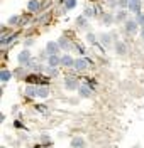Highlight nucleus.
Wrapping results in <instances>:
<instances>
[{
  "label": "nucleus",
  "mask_w": 144,
  "mask_h": 148,
  "mask_svg": "<svg viewBox=\"0 0 144 148\" xmlns=\"http://www.w3.org/2000/svg\"><path fill=\"white\" fill-rule=\"evenodd\" d=\"M24 81H26L27 86H48L49 77H44V76H39L38 73H34V74H27L24 77Z\"/></svg>",
  "instance_id": "1"
},
{
  "label": "nucleus",
  "mask_w": 144,
  "mask_h": 148,
  "mask_svg": "<svg viewBox=\"0 0 144 148\" xmlns=\"http://www.w3.org/2000/svg\"><path fill=\"white\" fill-rule=\"evenodd\" d=\"M73 69H75L77 73H86V71L93 69V64H92V61H90L88 57H77Z\"/></svg>",
  "instance_id": "2"
},
{
  "label": "nucleus",
  "mask_w": 144,
  "mask_h": 148,
  "mask_svg": "<svg viewBox=\"0 0 144 148\" xmlns=\"http://www.w3.org/2000/svg\"><path fill=\"white\" fill-rule=\"evenodd\" d=\"M83 15H85L88 20L90 18H93V17H102L104 14H102V9H100V5H86L85 10H83Z\"/></svg>",
  "instance_id": "3"
},
{
  "label": "nucleus",
  "mask_w": 144,
  "mask_h": 148,
  "mask_svg": "<svg viewBox=\"0 0 144 148\" xmlns=\"http://www.w3.org/2000/svg\"><path fill=\"white\" fill-rule=\"evenodd\" d=\"M139 24H137V20L136 18H129L127 22L124 24V32L127 36H136L137 32H139Z\"/></svg>",
  "instance_id": "4"
},
{
  "label": "nucleus",
  "mask_w": 144,
  "mask_h": 148,
  "mask_svg": "<svg viewBox=\"0 0 144 148\" xmlns=\"http://www.w3.org/2000/svg\"><path fill=\"white\" fill-rule=\"evenodd\" d=\"M31 61H32V54H31L29 49H24V51H20L19 54H17V62H19L22 67H27Z\"/></svg>",
  "instance_id": "5"
},
{
  "label": "nucleus",
  "mask_w": 144,
  "mask_h": 148,
  "mask_svg": "<svg viewBox=\"0 0 144 148\" xmlns=\"http://www.w3.org/2000/svg\"><path fill=\"white\" fill-rule=\"evenodd\" d=\"M65 89H68V91H78L80 89V81H78L77 77H73V76H66L65 77Z\"/></svg>",
  "instance_id": "6"
},
{
  "label": "nucleus",
  "mask_w": 144,
  "mask_h": 148,
  "mask_svg": "<svg viewBox=\"0 0 144 148\" xmlns=\"http://www.w3.org/2000/svg\"><path fill=\"white\" fill-rule=\"evenodd\" d=\"M114 34H110V32H102V34H98V39H100V46H104L105 49L114 44Z\"/></svg>",
  "instance_id": "7"
},
{
  "label": "nucleus",
  "mask_w": 144,
  "mask_h": 148,
  "mask_svg": "<svg viewBox=\"0 0 144 148\" xmlns=\"http://www.w3.org/2000/svg\"><path fill=\"white\" fill-rule=\"evenodd\" d=\"M127 10H129L134 17H139L141 14H144L143 12V0H134V2H131Z\"/></svg>",
  "instance_id": "8"
},
{
  "label": "nucleus",
  "mask_w": 144,
  "mask_h": 148,
  "mask_svg": "<svg viewBox=\"0 0 144 148\" xmlns=\"http://www.w3.org/2000/svg\"><path fill=\"white\" fill-rule=\"evenodd\" d=\"M58 44L61 47V51H65V54H70V52L75 49V44H73L70 39H66V37H59V39H58Z\"/></svg>",
  "instance_id": "9"
},
{
  "label": "nucleus",
  "mask_w": 144,
  "mask_h": 148,
  "mask_svg": "<svg viewBox=\"0 0 144 148\" xmlns=\"http://www.w3.org/2000/svg\"><path fill=\"white\" fill-rule=\"evenodd\" d=\"M44 49L49 56H59V52H61V47L58 44V40H48Z\"/></svg>",
  "instance_id": "10"
},
{
  "label": "nucleus",
  "mask_w": 144,
  "mask_h": 148,
  "mask_svg": "<svg viewBox=\"0 0 144 148\" xmlns=\"http://www.w3.org/2000/svg\"><path fill=\"white\" fill-rule=\"evenodd\" d=\"M17 34H5V36H0V46L2 47H9L12 46V44H15L17 42Z\"/></svg>",
  "instance_id": "11"
},
{
  "label": "nucleus",
  "mask_w": 144,
  "mask_h": 148,
  "mask_svg": "<svg viewBox=\"0 0 144 148\" xmlns=\"http://www.w3.org/2000/svg\"><path fill=\"white\" fill-rule=\"evenodd\" d=\"M75 57L71 54H63L61 56V67H66V69H73L75 67Z\"/></svg>",
  "instance_id": "12"
},
{
  "label": "nucleus",
  "mask_w": 144,
  "mask_h": 148,
  "mask_svg": "<svg viewBox=\"0 0 144 148\" xmlns=\"http://www.w3.org/2000/svg\"><path fill=\"white\" fill-rule=\"evenodd\" d=\"M27 10L31 14H38L42 10V2L41 0H27Z\"/></svg>",
  "instance_id": "13"
},
{
  "label": "nucleus",
  "mask_w": 144,
  "mask_h": 148,
  "mask_svg": "<svg viewBox=\"0 0 144 148\" xmlns=\"http://www.w3.org/2000/svg\"><path fill=\"white\" fill-rule=\"evenodd\" d=\"M115 14V22H117V24H122V22H127V20H129V14H131V12H129V10H124V9H119L117 10V12H114Z\"/></svg>",
  "instance_id": "14"
},
{
  "label": "nucleus",
  "mask_w": 144,
  "mask_h": 148,
  "mask_svg": "<svg viewBox=\"0 0 144 148\" xmlns=\"http://www.w3.org/2000/svg\"><path fill=\"white\" fill-rule=\"evenodd\" d=\"M71 148H86V141L83 136H73L71 138V143H70Z\"/></svg>",
  "instance_id": "15"
},
{
  "label": "nucleus",
  "mask_w": 144,
  "mask_h": 148,
  "mask_svg": "<svg viewBox=\"0 0 144 148\" xmlns=\"http://www.w3.org/2000/svg\"><path fill=\"white\" fill-rule=\"evenodd\" d=\"M78 94H80V98H92V94H93V89H92V88H88L86 84L81 83L80 89H78Z\"/></svg>",
  "instance_id": "16"
},
{
  "label": "nucleus",
  "mask_w": 144,
  "mask_h": 148,
  "mask_svg": "<svg viewBox=\"0 0 144 148\" xmlns=\"http://www.w3.org/2000/svg\"><path fill=\"white\" fill-rule=\"evenodd\" d=\"M77 27L78 29H83V30H88V27H90V22H88V18H86L83 14L77 17Z\"/></svg>",
  "instance_id": "17"
},
{
  "label": "nucleus",
  "mask_w": 144,
  "mask_h": 148,
  "mask_svg": "<svg viewBox=\"0 0 144 148\" xmlns=\"http://www.w3.org/2000/svg\"><path fill=\"white\" fill-rule=\"evenodd\" d=\"M22 24H24V18L20 15H12L7 20V25H12V27H22Z\"/></svg>",
  "instance_id": "18"
},
{
  "label": "nucleus",
  "mask_w": 144,
  "mask_h": 148,
  "mask_svg": "<svg viewBox=\"0 0 144 148\" xmlns=\"http://www.w3.org/2000/svg\"><path fill=\"white\" fill-rule=\"evenodd\" d=\"M115 22V14L114 12H105L104 15H102V24L104 25H112Z\"/></svg>",
  "instance_id": "19"
},
{
  "label": "nucleus",
  "mask_w": 144,
  "mask_h": 148,
  "mask_svg": "<svg viewBox=\"0 0 144 148\" xmlns=\"http://www.w3.org/2000/svg\"><path fill=\"white\" fill-rule=\"evenodd\" d=\"M46 66H49V67H56V69L61 67V56H49Z\"/></svg>",
  "instance_id": "20"
},
{
  "label": "nucleus",
  "mask_w": 144,
  "mask_h": 148,
  "mask_svg": "<svg viewBox=\"0 0 144 148\" xmlns=\"http://www.w3.org/2000/svg\"><path fill=\"white\" fill-rule=\"evenodd\" d=\"M12 76H14V73H12L10 69H5V67H3V69L0 71V81H2L3 84L9 83L10 79H12Z\"/></svg>",
  "instance_id": "21"
},
{
  "label": "nucleus",
  "mask_w": 144,
  "mask_h": 148,
  "mask_svg": "<svg viewBox=\"0 0 144 148\" xmlns=\"http://www.w3.org/2000/svg\"><path fill=\"white\" fill-rule=\"evenodd\" d=\"M114 46H115V54H119V56H125L127 54V46H125L122 40H117Z\"/></svg>",
  "instance_id": "22"
},
{
  "label": "nucleus",
  "mask_w": 144,
  "mask_h": 148,
  "mask_svg": "<svg viewBox=\"0 0 144 148\" xmlns=\"http://www.w3.org/2000/svg\"><path fill=\"white\" fill-rule=\"evenodd\" d=\"M48 96H49V88L48 86H38V98L46 99Z\"/></svg>",
  "instance_id": "23"
},
{
  "label": "nucleus",
  "mask_w": 144,
  "mask_h": 148,
  "mask_svg": "<svg viewBox=\"0 0 144 148\" xmlns=\"http://www.w3.org/2000/svg\"><path fill=\"white\" fill-rule=\"evenodd\" d=\"M86 40H88L92 46H98V44H100V39H98V36H97V34H93V32H86Z\"/></svg>",
  "instance_id": "24"
},
{
  "label": "nucleus",
  "mask_w": 144,
  "mask_h": 148,
  "mask_svg": "<svg viewBox=\"0 0 144 148\" xmlns=\"http://www.w3.org/2000/svg\"><path fill=\"white\" fill-rule=\"evenodd\" d=\"M24 92L27 98H38V86H26Z\"/></svg>",
  "instance_id": "25"
},
{
  "label": "nucleus",
  "mask_w": 144,
  "mask_h": 148,
  "mask_svg": "<svg viewBox=\"0 0 144 148\" xmlns=\"http://www.w3.org/2000/svg\"><path fill=\"white\" fill-rule=\"evenodd\" d=\"M39 145L41 147H49L51 145V136L49 135H41L39 136Z\"/></svg>",
  "instance_id": "26"
},
{
  "label": "nucleus",
  "mask_w": 144,
  "mask_h": 148,
  "mask_svg": "<svg viewBox=\"0 0 144 148\" xmlns=\"http://www.w3.org/2000/svg\"><path fill=\"white\" fill-rule=\"evenodd\" d=\"M77 0H63V5H65V10H73L77 7Z\"/></svg>",
  "instance_id": "27"
},
{
  "label": "nucleus",
  "mask_w": 144,
  "mask_h": 148,
  "mask_svg": "<svg viewBox=\"0 0 144 148\" xmlns=\"http://www.w3.org/2000/svg\"><path fill=\"white\" fill-rule=\"evenodd\" d=\"M44 73L48 74L49 77H56L58 74H59V71H58L56 67H49V66H46V71Z\"/></svg>",
  "instance_id": "28"
},
{
  "label": "nucleus",
  "mask_w": 144,
  "mask_h": 148,
  "mask_svg": "<svg viewBox=\"0 0 144 148\" xmlns=\"http://www.w3.org/2000/svg\"><path fill=\"white\" fill-rule=\"evenodd\" d=\"M75 49L78 51V54H80V57H86V49L83 46H80V44H75Z\"/></svg>",
  "instance_id": "29"
},
{
  "label": "nucleus",
  "mask_w": 144,
  "mask_h": 148,
  "mask_svg": "<svg viewBox=\"0 0 144 148\" xmlns=\"http://www.w3.org/2000/svg\"><path fill=\"white\" fill-rule=\"evenodd\" d=\"M83 84H86V86H88V88H92V89H95V88H97V81H95V79H92V77H90V79H85Z\"/></svg>",
  "instance_id": "30"
},
{
  "label": "nucleus",
  "mask_w": 144,
  "mask_h": 148,
  "mask_svg": "<svg viewBox=\"0 0 144 148\" xmlns=\"http://www.w3.org/2000/svg\"><path fill=\"white\" fill-rule=\"evenodd\" d=\"M105 3L110 7V9H115V7H119V0H105Z\"/></svg>",
  "instance_id": "31"
},
{
  "label": "nucleus",
  "mask_w": 144,
  "mask_h": 148,
  "mask_svg": "<svg viewBox=\"0 0 144 148\" xmlns=\"http://www.w3.org/2000/svg\"><path fill=\"white\" fill-rule=\"evenodd\" d=\"M34 108H36V111H39V113H46V111H48V106H46V104H36Z\"/></svg>",
  "instance_id": "32"
},
{
  "label": "nucleus",
  "mask_w": 144,
  "mask_h": 148,
  "mask_svg": "<svg viewBox=\"0 0 144 148\" xmlns=\"http://www.w3.org/2000/svg\"><path fill=\"white\" fill-rule=\"evenodd\" d=\"M119 9L127 10L129 9V2H127V0H119Z\"/></svg>",
  "instance_id": "33"
},
{
  "label": "nucleus",
  "mask_w": 144,
  "mask_h": 148,
  "mask_svg": "<svg viewBox=\"0 0 144 148\" xmlns=\"http://www.w3.org/2000/svg\"><path fill=\"white\" fill-rule=\"evenodd\" d=\"M134 18L137 20V24H139V27L143 29V27H144V14H141L139 17H134Z\"/></svg>",
  "instance_id": "34"
},
{
  "label": "nucleus",
  "mask_w": 144,
  "mask_h": 148,
  "mask_svg": "<svg viewBox=\"0 0 144 148\" xmlns=\"http://www.w3.org/2000/svg\"><path fill=\"white\" fill-rule=\"evenodd\" d=\"M32 44H34V39H26V40H24V46H26V49H29Z\"/></svg>",
  "instance_id": "35"
},
{
  "label": "nucleus",
  "mask_w": 144,
  "mask_h": 148,
  "mask_svg": "<svg viewBox=\"0 0 144 148\" xmlns=\"http://www.w3.org/2000/svg\"><path fill=\"white\" fill-rule=\"evenodd\" d=\"M14 126H15V128H24V125H22V123H20L19 120H15V121H14Z\"/></svg>",
  "instance_id": "36"
},
{
  "label": "nucleus",
  "mask_w": 144,
  "mask_h": 148,
  "mask_svg": "<svg viewBox=\"0 0 144 148\" xmlns=\"http://www.w3.org/2000/svg\"><path fill=\"white\" fill-rule=\"evenodd\" d=\"M141 39H143V40H144V27L141 29Z\"/></svg>",
  "instance_id": "37"
},
{
  "label": "nucleus",
  "mask_w": 144,
  "mask_h": 148,
  "mask_svg": "<svg viewBox=\"0 0 144 148\" xmlns=\"http://www.w3.org/2000/svg\"><path fill=\"white\" fill-rule=\"evenodd\" d=\"M127 2H129V3H131V2H134V0H127Z\"/></svg>",
  "instance_id": "38"
},
{
  "label": "nucleus",
  "mask_w": 144,
  "mask_h": 148,
  "mask_svg": "<svg viewBox=\"0 0 144 148\" xmlns=\"http://www.w3.org/2000/svg\"><path fill=\"white\" fill-rule=\"evenodd\" d=\"M2 148H7V147H2Z\"/></svg>",
  "instance_id": "39"
}]
</instances>
